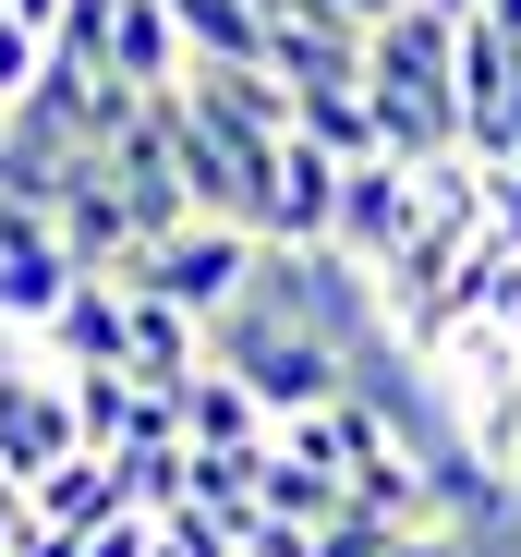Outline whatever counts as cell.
Listing matches in <instances>:
<instances>
[{"label": "cell", "instance_id": "1", "mask_svg": "<svg viewBox=\"0 0 521 557\" xmlns=\"http://www.w3.org/2000/svg\"><path fill=\"white\" fill-rule=\"evenodd\" d=\"M364 98H376V146L412 158V170H437L461 158V25L449 13H412L364 37Z\"/></svg>", "mask_w": 521, "mask_h": 557}, {"label": "cell", "instance_id": "2", "mask_svg": "<svg viewBox=\"0 0 521 557\" xmlns=\"http://www.w3.org/2000/svg\"><path fill=\"white\" fill-rule=\"evenodd\" d=\"M255 267H268V231H243V219H195V231L146 243L122 278H134V292H170L183 315H207V327H219V315L255 292Z\"/></svg>", "mask_w": 521, "mask_h": 557}, {"label": "cell", "instance_id": "3", "mask_svg": "<svg viewBox=\"0 0 521 557\" xmlns=\"http://www.w3.org/2000/svg\"><path fill=\"white\" fill-rule=\"evenodd\" d=\"M85 436H73V376L25 339V327H0V473H61Z\"/></svg>", "mask_w": 521, "mask_h": 557}, {"label": "cell", "instance_id": "4", "mask_svg": "<svg viewBox=\"0 0 521 557\" xmlns=\"http://www.w3.org/2000/svg\"><path fill=\"white\" fill-rule=\"evenodd\" d=\"M339 207H352V158H327L315 134H291L268 158V207H255V231H268L280 255H339Z\"/></svg>", "mask_w": 521, "mask_h": 557}, {"label": "cell", "instance_id": "5", "mask_svg": "<svg viewBox=\"0 0 521 557\" xmlns=\"http://www.w3.org/2000/svg\"><path fill=\"white\" fill-rule=\"evenodd\" d=\"M73 278H98V267L61 243V219L0 195V327H25V339H37V327L73 304Z\"/></svg>", "mask_w": 521, "mask_h": 557}, {"label": "cell", "instance_id": "6", "mask_svg": "<svg viewBox=\"0 0 521 557\" xmlns=\"http://www.w3.org/2000/svg\"><path fill=\"white\" fill-rule=\"evenodd\" d=\"M183 98H195V110H207V122H219V134L243 146V158H280V146L303 134L291 85H280L268 61H195V73H183Z\"/></svg>", "mask_w": 521, "mask_h": 557}, {"label": "cell", "instance_id": "7", "mask_svg": "<svg viewBox=\"0 0 521 557\" xmlns=\"http://www.w3.org/2000/svg\"><path fill=\"white\" fill-rule=\"evenodd\" d=\"M424 231V170L412 158H352V207H339V255L352 267H388L400 243Z\"/></svg>", "mask_w": 521, "mask_h": 557}, {"label": "cell", "instance_id": "8", "mask_svg": "<svg viewBox=\"0 0 521 557\" xmlns=\"http://www.w3.org/2000/svg\"><path fill=\"white\" fill-rule=\"evenodd\" d=\"M37 351L61 376H98V363H134V292L122 278H73V304L37 327Z\"/></svg>", "mask_w": 521, "mask_h": 557}, {"label": "cell", "instance_id": "9", "mask_svg": "<svg viewBox=\"0 0 521 557\" xmlns=\"http://www.w3.org/2000/svg\"><path fill=\"white\" fill-rule=\"evenodd\" d=\"M25 497H37V521H49V533H110V521L134 509V497H122V460H98V448H73L61 473H37Z\"/></svg>", "mask_w": 521, "mask_h": 557}, {"label": "cell", "instance_id": "10", "mask_svg": "<svg viewBox=\"0 0 521 557\" xmlns=\"http://www.w3.org/2000/svg\"><path fill=\"white\" fill-rule=\"evenodd\" d=\"M110 73H122V85H146V98L195 73L183 25H170V0H110Z\"/></svg>", "mask_w": 521, "mask_h": 557}, {"label": "cell", "instance_id": "11", "mask_svg": "<svg viewBox=\"0 0 521 557\" xmlns=\"http://www.w3.org/2000/svg\"><path fill=\"white\" fill-rule=\"evenodd\" d=\"M122 292H134V278H122ZM134 376H146V388L207 376V315H183L170 292H134Z\"/></svg>", "mask_w": 521, "mask_h": 557}, {"label": "cell", "instance_id": "12", "mask_svg": "<svg viewBox=\"0 0 521 557\" xmlns=\"http://www.w3.org/2000/svg\"><path fill=\"white\" fill-rule=\"evenodd\" d=\"M183 436L195 448H268L280 424H268V400H255L231 363H207V376H183Z\"/></svg>", "mask_w": 521, "mask_h": 557}, {"label": "cell", "instance_id": "13", "mask_svg": "<svg viewBox=\"0 0 521 557\" xmlns=\"http://www.w3.org/2000/svg\"><path fill=\"white\" fill-rule=\"evenodd\" d=\"M268 509H280V521H303V533H327L339 509H352V485H339L327 460H303L291 436H268Z\"/></svg>", "mask_w": 521, "mask_h": 557}, {"label": "cell", "instance_id": "14", "mask_svg": "<svg viewBox=\"0 0 521 557\" xmlns=\"http://www.w3.org/2000/svg\"><path fill=\"white\" fill-rule=\"evenodd\" d=\"M170 25H183L195 61H268V25L280 13H255V0H170Z\"/></svg>", "mask_w": 521, "mask_h": 557}, {"label": "cell", "instance_id": "15", "mask_svg": "<svg viewBox=\"0 0 521 557\" xmlns=\"http://www.w3.org/2000/svg\"><path fill=\"white\" fill-rule=\"evenodd\" d=\"M473 315L521 339V243L509 231H485V255H473Z\"/></svg>", "mask_w": 521, "mask_h": 557}, {"label": "cell", "instance_id": "16", "mask_svg": "<svg viewBox=\"0 0 521 557\" xmlns=\"http://www.w3.org/2000/svg\"><path fill=\"white\" fill-rule=\"evenodd\" d=\"M37 73H49V37H37L25 13H0V110H13V98H25Z\"/></svg>", "mask_w": 521, "mask_h": 557}, {"label": "cell", "instance_id": "17", "mask_svg": "<svg viewBox=\"0 0 521 557\" xmlns=\"http://www.w3.org/2000/svg\"><path fill=\"white\" fill-rule=\"evenodd\" d=\"M315 557H400V521H376V509H339V521L315 533Z\"/></svg>", "mask_w": 521, "mask_h": 557}, {"label": "cell", "instance_id": "18", "mask_svg": "<svg viewBox=\"0 0 521 557\" xmlns=\"http://www.w3.org/2000/svg\"><path fill=\"white\" fill-rule=\"evenodd\" d=\"M25 533H37V497H25V473H0V557H13Z\"/></svg>", "mask_w": 521, "mask_h": 557}, {"label": "cell", "instance_id": "19", "mask_svg": "<svg viewBox=\"0 0 521 557\" xmlns=\"http://www.w3.org/2000/svg\"><path fill=\"white\" fill-rule=\"evenodd\" d=\"M400 557H473V533H461V521H412Z\"/></svg>", "mask_w": 521, "mask_h": 557}, {"label": "cell", "instance_id": "20", "mask_svg": "<svg viewBox=\"0 0 521 557\" xmlns=\"http://www.w3.org/2000/svg\"><path fill=\"white\" fill-rule=\"evenodd\" d=\"M13 557H85V533H49V521H37V533H25Z\"/></svg>", "mask_w": 521, "mask_h": 557}, {"label": "cell", "instance_id": "21", "mask_svg": "<svg viewBox=\"0 0 521 557\" xmlns=\"http://www.w3.org/2000/svg\"><path fill=\"white\" fill-rule=\"evenodd\" d=\"M0 13H25L37 37H61V13H73V0H0Z\"/></svg>", "mask_w": 521, "mask_h": 557}, {"label": "cell", "instance_id": "22", "mask_svg": "<svg viewBox=\"0 0 521 557\" xmlns=\"http://www.w3.org/2000/svg\"><path fill=\"white\" fill-rule=\"evenodd\" d=\"M339 13H352V25L376 37V25H400V13H412V0H339Z\"/></svg>", "mask_w": 521, "mask_h": 557}, {"label": "cell", "instance_id": "23", "mask_svg": "<svg viewBox=\"0 0 521 557\" xmlns=\"http://www.w3.org/2000/svg\"><path fill=\"white\" fill-rule=\"evenodd\" d=\"M485 25H497V37H521V0H485Z\"/></svg>", "mask_w": 521, "mask_h": 557}, {"label": "cell", "instance_id": "24", "mask_svg": "<svg viewBox=\"0 0 521 557\" xmlns=\"http://www.w3.org/2000/svg\"><path fill=\"white\" fill-rule=\"evenodd\" d=\"M424 13H449V25H473V13H485V0H424Z\"/></svg>", "mask_w": 521, "mask_h": 557}]
</instances>
